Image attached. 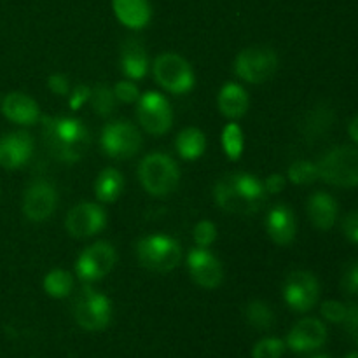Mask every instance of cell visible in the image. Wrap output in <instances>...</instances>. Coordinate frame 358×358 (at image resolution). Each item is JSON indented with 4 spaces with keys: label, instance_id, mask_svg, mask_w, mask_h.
<instances>
[{
    "label": "cell",
    "instance_id": "1",
    "mask_svg": "<svg viewBox=\"0 0 358 358\" xmlns=\"http://www.w3.org/2000/svg\"><path fill=\"white\" fill-rule=\"evenodd\" d=\"M268 192L259 177L248 171L224 175L213 185V199L220 210L236 215H254L266 203Z\"/></svg>",
    "mask_w": 358,
    "mask_h": 358
},
{
    "label": "cell",
    "instance_id": "2",
    "mask_svg": "<svg viewBox=\"0 0 358 358\" xmlns=\"http://www.w3.org/2000/svg\"><path fill=\"white\" fill-rule=\"evenodd\" d=\"M42 135L51 156L62 163H77L91 143L90 129L80 119L63 115H44Z\"/></svg>",
    "mask_w": 358,
    "mask_h": 358
},
{
    "label": "cell",
    "instance_id": "3",
    "mask_svg": "<svg viewBox=\"0 0 358 358\" xmlns=\"http://www.w3.org/2000/svg\"><path fill=\"white\" fill-rule=\"evenodd\" d=\"M138 180L154 198L170 196L180 182V168L175 159L163 152H150L140 161Z\"/></svg>",
    "mask_w": 358,
    "mask_h": 358
},
{
    "label": "cell",
    "instance_id": "4",
    "mask_svg": "<svg viewBox=\"0 0 358 358\" xmlns=\"http://www.w3.org/2000/svg\"><path fill=\"white\" fill-rule=\"evenodd\" d=\"M136 257L142 268L152 273H170L180 264L182 247L175 238L166 234H147L135 245Z\"/></svg>",
    "mask_w": 358,
    "mask_h": 358
},
{
    "label": "cell",
    "instance_id": "5",
    "mask_svg": "<svg viewBox=\"0 0 358 358\" xmlns=\"http://www.w3.org/2000/svg\"><path fill=\"white\" fill-rule=\"evenodd\" d=\"M318 177L334 187H358V149L339 145L318 159Z\"/></svg>",
    "mask_w": 358,
    "mask_h": 358
},
{
    "label": "cell",
    "instance_id": "6",
    "mask_svg": "<svg viewBox=\"0 0 358 358\" xmlns=\"http://www.w3.org/2000/svg\"><path fill=\"white\" fill-rule=\"evenodd\" d=\"M154 80L171 94H187L196 84L194 70L184 56L163 52L152 63Z\"/></svg>",
    "mask_w": 358,
    "mask_h": 358
},
{
    "label": "cell",
    "instance_id": "7",
    "mask_svg": "<svg viewBox=\"0 0 358 358\" xmlns=\"http://www.w3.org/2000/svg\"><path fill=\"white\" fill-rule=\"evenodd\" d=\"M280 65L278 55L268 45H252L238 52L233 70L238 79L248 84H264L276 73Z\"/></svg>",
    "mask_w": 358,
    "mask_h": 358
},
{
    "label": "cell",
    "instance_id": "8",
    "mask_svg": "<svg viewBox=\"0 0 358 358\" xmlns=\"http://www.w3.org/2000/svg\"><path fill=\"white\" fill-rule=\"evenodd\" d=\"M73 318L87 332H100L112 322V303L105 294L86 285L73 301Z\"/></svg>",
    "mask_w": 358,
    "mask_h": 358
},
{
    "label": "cell",
    "instance_id": "9",
    "mask_svg": "<svg viewBox=\"0 0 358 358\" xmlns=\"http://www.w3.org/2000/svg\"><path fill=\"white\" fill-rule=\"evenodd\" d=\"M143 138L140 129L126 119L110 121L103 126L100 135V147L105 156L112 159H131L140 152Z\"/></svg>",
    "mask_w": 358,
    "mask_h": 358
},
{
    "label": "cell",
    "instance_id": "10",
    "mask_svg": "<svg viewBox=\"0 0 358 358\" xmlns=\"http://www.w3.org/2000/svg\"><path fill=\"white\" fill-rule=\"evenodd\" d=\"M136 119L149 135L161 136L173 126V110L164 94L159 91H147L136 101Z\"/></svg>",
    "mask_w": 358,
    "mask_h": 358
},
{
    "label": "cell",
    "instance_id": "11",
    "mask_svg": "<svg viewBox=\"0 0 358 358\" xmlns=\"http://www.w3.org/2000/svg\"><path fill=\"white\" fill-rule=\"evenodd\" d=\"M117 262V250L108 241H94L84 248L76 262V275L86 283L100 282L114 269Z\"/></svg>",
    "mask_w": 358,
    "mask_h": 358
},
{
    "label": "cell",
    "instance_id": "12",
    "mask_svg": "<svg viewBox=\"0 0 358 358\" xmlns=\"http://www.w3.org/2000/svg\"><path fill=\"white\" fill-rule=\"evenodd\" d=\"M283 301L296 313H306L313 310L320 299V283L317 276L304 269H297L287 275L283 282Z\"/></svg>",
    "mask_w": 358,
    "mask_h": 358
},
{
    "label": "cell",
    "instance_id": "13",
    "mask_svg": "<svg viewBox=\"0 0 358 358\" xmlns=\"http://www.w3.org/2000/svg\"><path fill=\"white\" fill-rule=\"evenodd\" d=\"M107 226V212L98 203L84 201L70 208L65 219V229L77 240L91 238L101 233Z\"/></svg>",
    "mask_w": 358,
    "mask_h": 358
},
{
    "label": "cell",
    "instance_id": "14",
    "mask_svg": "<svg viewBox=\"0 0 358 358\" xmlns=\"http://www.w3.org/2000/svg\"><path fill=\"white\" fill-rule=\"evenodd\" d=\"M58 206V192L48 180H35L23 196V213L31 222H45Z\"/></svg>",
    "mask_w": 358,
    "mask_h": 358
},
{
    "label": "cell",
    "instance_id": "15",
    "mask_svg": "<svg viewBox=\"0 0 358 358\" xmlns=\"http://www.w3.org/2000/svg\"><path fill=\"white\" fill-rule=\"evenodd\" d=\"M189 275L194 280L196 285L203 287L206 290H213L222 283L224 269L219 259L203 247H194L189 250L187 261Z\"/></svg>",
    "mask_w": 358,
    "mask_h": 358
},
{
    "label": "cell",
    "instance_id": "16",
    "mask_svg": "<svg viewBox=\"0 0 358 358\" xmlns=\"http://www.w3.org/2000/svg\"><path fill=\"white\" fill-rule=\"evenodd\" d=\"M327 341V327L318 318H303L287 334V348L296 353H308L322 348Z\"/></svg>",
    "mask_w": 358,
    "mask_h": 358
},
{
    "label": "cell",
    "instance_id": "17",
    "mask_svg": "<svg viewBox=\"0 0 358 358\" xmlns=\"http://www.w3.org/2000/svg\"><path fill=\"white\" fill-rule=\"evenodd\" d=\"M34 138L27 131L7 133L0 138V166L3 170H17L34 156Z\"/></svg>",
    "mask_w": 358,
    "mask_h": 358
},
{
    "label": "cell",
    "instance_id": "18",
    "mask_svg": "<svg viewBox=\"0 0 358 358\" xmlns=\"http://www.w3.org/2000/svg\"><path fill=\"white\" fill-rule=\"evenodd\" d=\"M264 227L273 243L278 247H287L296 240L297 234V220L294 210L283 203L271 206L266 215Z\"/></svg>",
    "mask_w": 358,
    "mask_h": 358
},
{
    "label": "cell",
    "instance_id": "19",
    "mask_svg": "<svg viewBox=\"0 0 358 358\" xmlns=\"http://www.w3.org/2000/svg\"><path fill=\"white\" fill-rule=\"evenodd\" d=\"M0 110L10 122L20 126H34L41 119V108L37 101L21 91L6 94L0 101Z\"/></svg>",
    "mask_w": 358,
    "mask_h": 358
},
{
    "label": "cell",
    "instance_id": "20",
    "mask_svg": "<svg viewBox=\"0 0 358 358\" xmlns=\"http://www.w3.org/2000/svg\"><path fill=\"white\" fill-rule=\"evenodd\" d=\"M121 72L129 80H142L149 73V55L138 38H126L121 45Z\"/></svg>",
    "mask_w": 358,
    "mask_h": 358
},
{
    "label": "cell",
    "instance_id": "21",
    "mask_svg": "<svg viewBox=\"0 0 358 358\" xmlns=\"http://www.w3.org/2000/svg\"><path fill=\"white\" fill-rule=\"evenodd\" d=\"M306 210L311 224L317 229L329 231L334 227L336 220H338L339 205L334 196L325 191H317L308 198Z\"/></svg>",
    "mask_w": 358,
    "mask_h": 358
},
{
    "label": "cell",
    "instance_id": "22",
    "mask_svg": "<svg viewBox=\"0 0 358 358\" xmlns=\"http://www.w3.org/2000/svg\"><path fill=\"white\" fill-rule=\"evenodd\" d=\"M217 107H219L220 114L231 121L245 117L248 107H250V98H248L247 90L238 83L224 84L217 94Z\"/></svg>",
    "mask_w": 358,
    "mask_h": 358
},
{
    "label": "cell",
    "instance_id": "23",
    "mask_svg": "<svg viewBox=\"0 0 358 358\" xmlns=\"http://www.w3.org/2000/svg\"><path fill=\"white\" fill-rule=\"evenodd\" d=\"M112 9L119 23L129 30H143L152 17L149 0H112Z\"/></svg>",
    "mask_w": 358,
    "mask_h": 358
},
{
    "label": "cell",
    "instance_id": "24",
    "mask_svg": "<svg viewBox=\"0 0 358 358\" xmlns=\"http://www.w3.org/2000/svg\"><path fill=\"white\" fill-rule=\"evenodd\" d=\"M94 196L100 203H114L117 201L119 196L122 194V189H124V177H122L121 171L117 168H103V170L98 173L96 180H94Z\"/></svg>",
    "mask_w": 358,
    "mask_h": 358
},
{
    "label": "cell",
    "instance_id": "25",
    "mask_svg": "<svg viewBox=\"0 0 358 358\" xmlns=\"http://www.w3.org/2000/svg\"><path fill=\"white\" fill-rule=\"evenodd\" d=\"M206 135L199 128H185L175 138V149L185 161H196L205 154Z\"/></svg>",
    "mask_w": 358,
    "mask_h": 358
},
{
    "label": "cell",
    "instance_id": "26",
    "mask_svg": "<svg viewBox=\"0 0 358 358\" xmlns=\"http://www.w3.org/2000/svg\"><path fill=\"white\" fill-rule=\"evenodd\" d=\"M42 287L49 297L63 299V297L70 296V292L73 290V276L65 269H52L44 276Z\"/></svg>",
    "mask_w": 358,
    "mask_h": 358
},
{
    "label": "cell",
    "instance_id": "27",
    "mask_svg": "<svg viewBox=\"0 0 358 358\" xmlns=\"http://www.w3.org/2000/svg\"><path fill=\"white\" fill-rule=\"evenodd\" d=\"M220 143H222L224 154L227 156V159L238 161L243 156L245 149V136L243 129L240 128L238 122H227L222 129V135H220Z\"/></svg>",
    "mask_w": 358,
    "mask_h": 358
},
{
    "label": "cell",
    "instance_id": "28",
    "mask_svg": "<svg viewBox=\"0 0 358 358\" xmlns=\"http://www.w3.org/2000/svg\"><path fill=\"white\" fill-rule=\"evenodd\" d=\"M245 318L255 331H269L275 325V313L264 301H252L245 308Z\"/></svg>",
    "mask_w": 358,
    "mask_h": 358
},
{
    "label": "cell",
    "instance_id": "29",
    "mask_svg": "<svg viewBox=\"0 0 358 358\" xmlns=\"http://www.w3.org/2000/svg\"><path fill=\"white\" fill-rule=\"evenodd\" d=\"M90 105L94 114L100 117H108L110 114H114L115 107H117V98H115L112 87L105 86V84H96L94 87H91Z\"/></svg>",
    "mask_w": 358,
    "mask_h": 358
},
{
    "label": "cell",
    "instance_id": "30",
    "mask_svg": "<svg viewBox=\"0 0 358 358\" xmlns=\"http://www.w3.org/2000/svg\"><path fill=\"white\" fill-rule=\"evenodd\" d=\"M318 168L317 163L308 159H299L290 164L287 171V180H290L296 185H311L318 180Z\"/></svg>",
    "mask_w": 358,
    "mask_h": 358
},
{
    "label": "cell",
    "instance_id": "31",
    "mask_svg": "<svg viewBox=\"0 0 358 358\" xmlns=\"http://www.w3.org/2000/svg\"><path fill=\"white\" fill-rule=\"evenodd\" d=\"M331 124H332L331 110L324 107H318L306 115V121H304V131L311 136H320L322 133L327 131Z\"/></svg>",
    "mask_w": 358,
    "mask_h": 358
},
{
    "label": "cell",
    "instance_id": "32",
    "mask_svg": "<svg viewBox=\"0 0 358 358\" xmlns=\"http://www.w3.org/2000/svg\"><path fill=\"white\" fill-rule=\"evenodd\" d=\"M287 345L280 338H264L255 343L252 350L254 358H282L285 353Z\"/></svg>",
    "mask_w": 358,
    "mask_h": 358
},
{
    "label": "cell",
    "instance_id": "33",
    "mask_svg": "<svg viewBox=\"0 0 358 358\" xmlns=\"http://www.w3.org/2000/svg\"><path fill=\"white\" fill-rule=\"evenodd\" d=\"M217 236H219V231H217V226L212 220H199L194 226V231H192L196 247L210 248L217 241Z\"/></svg>",
    "mask_w": 358,
    "mask_h": 358
},
{
    "label": "cell",
    "instance_id": "34",
    "mask_svg": "<svg viewBox=\"0 0 358 358\" xmlns=\"http://www.w3.org/2000/svg\"><path fill=\"white\" fill-rule=\"evenodd\" d=\"M112 91H114L115 98H117V101H122V103L126 105H131V103H136L140 98V91H138V86H136L133 80H119L117 84H115L114 87H112Z\"/></svg>",
    "mask_w": 358,
    "mask_h": 358
},
{
    "label": "cell",
    "instance_id": "35",
    "mask_svg": "<svg viewBox=\"0 0 358 358\" xmlns=\"http://www.w3.org/2000/svg\"><path fill=\"white\" fill-rule=\"evenodd\" d=\"M346 311H348V306H345L339 301H325L320 308L322 317L332 324H343L346 318Z\"/></svg>",
    "mask_w": 358,
    "mask_h": 358
},
{
    "label": "cell",
    "instance_id": "36",
    "mask_svg": "<svg viewBox=\"0 0 358 358\" xmlns=\"http://www.w3.org/2000/svg\"><path fill=\"white\" fill-rule=\"evenodd\" d=\"M91 98V87L86 86V84H79L73 90H70L69 94V107L70 110H80L86 103H90Z\"/></svg>",
    "mask_w": 358,
    "mask_h": 358
},
{
    "label": "cell",
    "instance_id": "37",
    "mask_svg": "<svg viewBox=\"0 0 358 358\" xmlns=\"http://www.w3.org/2000/svg\"><path fill=\"white\" fill-rule=\"evenodd\" d=\"M341 289L348 296H358V261L352 262L345 269L341 278Z\"/></svg>",
    "mask_w": 358,
    "mask_h": 358
},
{
    "label": "cell",
    "instance_id": "38",
    "mask_svg": "<svg viewBox=\"0 0 358 358\" xmlns=\"http://www.w3.org/2000/svg\"><path fill=\"white\" fill-rule=\"evenodd\" d=\"M48 90L56 96H66L70 94V80L65 73H52L48 77Z\"/></svg>",
    "mask_w": 358,
    "mask_h": 358
},
{
    "label": "cell",
    "instance_id": "39",
    "mask_svg": "<svg viewBox=\"0 0 358 358\" xmlns=\"http://www.w3.org/2000/svg\"><path fill=\"white\" fill-rule=\"evenodd\" d=\"M266 192L269 194H280L287 187V177L282 173H271L262 180Z\"/></svg>",
    "mask_w": 358,
    "mask_h": 358
},
{
    "label": "cell",
    "instance_id": "40",
    "mask_svg": "<svg viewBox=\"0 0 358 358\" xmlns=\"http://www.w3.org/2000/svg\"><path fill=\"white\" fill-rule=\"evenodd\" d=\"M343 324H345L346 332L350 334V338H352L358 345V304H352V306H348L346 318Z\"/></svg>",
    "mask_w": 358,
    "mask_h": 358
},
{
    "label": "cell",
    "instance_id": "41",
    "mask_svg": "<svg viewBox=\"0 0 358 358\" xmlns=\"http://www.w3.org/2000/svg\"><path fill=\"white\" fill-rule=\"evenodd\" d=\"M343 233L353 243H358V210L348 213L343 220Z\"/></svg>",
    "mask_w": 358,
    "mask_h": 358
},
{
    "label": "cell",
    "instance_id": "42",
    "mask_svg": "<svg viewBox=\"0 0 358 358\" xmlns=\"http://www.w3.org/2000/svg\"><path fill=\"white\" fill-rule=\"evenodd\" d=\"M348 135L352 136L353 142L358 143V115H357V117H353L352 121H350V124H348Z\"/></svg>",
    "mask_w": 358,
    "mask_h": 358
},
{
    "label": "cell",
    "instance_id": "43",
    "mask_svg": "<svg viewBox=\"0 0 358 358\" xmlns=\"http://www.w3.org/2000/svg\"><path fill=\"white\" fill-rule=\"evenodd\" d=\"M345 358H358V352H353V353H348Z\"/></svg>",
    "mask_w": 358,
    "mask_h": 358
},
{
    "label": "cell",
    "instance_id": "44",
    "mask_svg": "<svg viewBox=\"0 0 358 358\" xmlns=\"http://www.w3.org/2000/svg\"><path fill=\"white\" fill-rule=\"evenodd\" d=\"M311 358H329V357H325V355H317V357H311Z\"/></svg>",
    "mask_w": 358,
    "mask_h": 358
},
{
    "label": "cell",
    "instance_id": "45",
    "mask_svg": "<svg viewBox=\"0 0 358 358\" xmlns=\"http://www.w3.org/2000/svg\"><path fill=\"white\" fill-rule=\"evenodd\" d=\"M0 101H2V98H0Z\"/></svg>",
    "mask_w": 358,
    "mask_h": 358
}]
</instances>
